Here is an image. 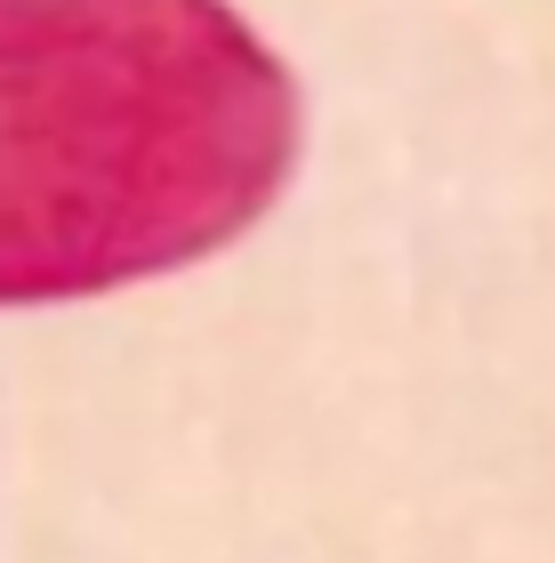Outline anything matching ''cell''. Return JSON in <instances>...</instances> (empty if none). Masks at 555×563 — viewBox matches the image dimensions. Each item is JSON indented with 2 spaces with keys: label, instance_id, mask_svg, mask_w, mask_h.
<instances>
[{
  "label": "cell",
  "instance_id": "obj_1",
  "mask_svg": "<svg viewBox=\"0 0 555 563\" xmlns=\"http://www.w3.org/2000/svg\"><path fill=\"white\" fill-rule=\"evenodd\" d=\"M298 169V81L225 0H0V306L178 274Z\"/></svg>",
  "mask_w": 555,
  "mask_h": 563
}]
</instances>
